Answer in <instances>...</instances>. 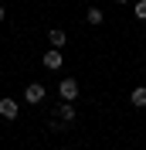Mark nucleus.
<instances>
[{
  "label": "nucleus",
  "mask_w": 146,
  "mask_h": 150,
  "mask_svg": "<svg viewBox=\"0 0 146 150\" xmlns=\"http://www.w3.org/2000/svg\"><path fill=\"white\" fill-rule=\"evenodd\" d=\"M78 92H82V89H78V79H72V75H65L61 82H58V96H61L65 103H75Z\"/></svg>",
  "instance_id": "f257e3e1"
},
{
  "label": "nucleus",
  "mask_w": 146,
  "mask_h": 150,
  "mask_svg": "<svg viewBox=\"0 0 146 150\" xmlns=\"http://www.w3.org/2000/svg\"><path fill=\"white\" fill-rule=\"evenodd\" d=\"M44 96H48V85L31 82L27 89H24V103H27V106H37V103H44Z\"/></svg>",
  "instance_id": "f03ea898"
},
{
  "label": "nucleus",
  "mask_w": 146,
  "mask_h": 150,
  "mask_svg": "<svg viewBox=\"0 0 146 150\" xmlns=\"http://www.w3.org/2000/svg\"><path fill=\"white\" fill-rule=\"evenodd\" d=\"M41 65L48 68V72H58V68L65 65V55H61V48H48L44 58H41Z\"/></svg>",
  "instance_id": "7ed1b4c3"
},
{
  "label": "nucleus",
  "mask_w": 146,
  "mask_h": 150,
  "mask_svg": "<svg viewBox=\"0 0 146 150\" xmlns=\"http://www.w3.org/2000/svg\"><path fill=\"white\" fill-rule=\"evenodd\" d=\"M17 112H20V103L17 99H10V96H4V99H0V120H17Z\"/></svg>",
  "instance_id": "20e7f679"
},
{
  "label": "nucleus",
  "mask_w": 146,
  "mask_h": 150,
  "mask_svg": "<svg viewBox=\"0 0 146 150\" xmlns=\"http://www.w3.org/2000/svg\"><path fill=\"white\" fill-rule=\"evenodd\" d=\"M55 116H58V120H65L68 126H72V123H75V106H72V103H61V106L55 109Z\"/></svg>",
  "instance_id": "39448f33"
},
{
  "label": "nucleus",
  "mask_w": 146,
  "mask_h": 150,
  "mask_svg": "<svg viewBox=\"0 0 146 150\" xmlns=\"http://www.w3.org/2000/svg\"><path fill=\"white\" fill-rule=\"evenodd\" d=\"M129 103L136 106V109H146V85H139V89L129 92Z\"/></svg>",
  "instance_id": "423d86ee"
},
{
  "label": "nucleus",
  "mask_w": 146,
  "mask_h": 150,
  "mask_svg": "<svg viewBox=\"0 0 146 150\" xmlns=\"http://www.w3.org/2000/svg\"><path fill=\"white\" fill-rule=\"evenodd\" d=\"M48 41H51V48H65V41H68V34H65L61 28H51V31H48Z\"/></svg>",
  "instance_id": "0eeeda50"
},
{
  "label": "nucleus",
  "mask_w": 146,
  "mask_h": 150,
  "mask_svg": "<svg viewBox=\"0 0 146 150\" xmlns=\"http://www.w3.org/2000/svg\"><path fill=\"white\" fill-rule=\"evenodd\" d=\"M85 21H88L92 28H99L102 21H105V14H102V7H88V10H85Z\"/></svg>",
  "instance_id": "6e6552de"
},
{
  "label": "nucleus",
  "mask_w": 146,
  "mask_h": 150,
  "mask_svg": "<svg viewBox=\"0 0 146 150\" xmlns=\"http://www.w3.org/2000/svg\"><path fill=\"white\" fill-rule=\"evenodd\" d=\"M133 10H136V21H146V0H136Z\"/></svg>",
  "instance_id": "1a4fd4ad"
},
{
  "label": "nucleus",
  "mask_w": 146,
  "mask_h": 150,
  "mask_svg": "<svg viewBox=\"0 0 146 150\" xmlns=\"http://www.w3.org/2000/svg\"><path fill=\"white\" fill-rule=\"evenodd\" d=\"M4 17H7V7H0V21H4Z\"/></svg>",
  "instance_id": "9d476101"
},
{
  "label": "nucleus",
  "mask_w": 146,
  "mask_h": 150,
  "mask_svg": "<svg viewBox=\"0 0 146 150\" xmlns=\"http://www.w3.org/2000/svg\"><path fill=\"white\" fill-rule=\"evenodd\" d=\"M116 4H129V0H116Z\"/></svg>",
  "instance_id": "9b49d317"
},
{
  "label": "nucleus",
  "mask_w": 146,
  "mask_h": 150,
  "mask_svg": "<svg viewBox=\"0 0 146 150\" xmlns=\"http://www.w3.org/2000/svg\"><path fill=\"white\" fill-rule=\"evenodd\" d=\"M61 150H68V147H61Z\"/></svg>",
  "instance_id": "f8f14e48"
}]
</instances>
